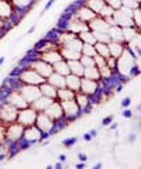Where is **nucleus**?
<instances>
[{"label":"nucleus","instance_id":"1","mask_svg":"<svg viewBox=\"0 0 141 169\" xmlns=\"http://www.w3.org/2000/svg\"><path fill=\"white\" fill-rule=\"evenodd\" d=\"M134 65H138V59L134 56L131 49L126 45L124 51L121 52V55L117 58V63H116V74L119 76L120 82H127L130 77V70Z\"/></svg>","mask_w":141,"mask_h":169},{"label":"nucleus","instance_id":"2","mask_svg":"<svg viewBox=\"0 0 141 169\" xmlns=\"http://www.w3.org/2000/svg\"><path fill=\"white\" fill-rule=\"evenodd\" d=\"M41 135H42V132L40 131V128H38L35 124L28 125V127H24L23 138L19 142L20 149H27V148L31 147V145H34V144L41 142Z\"/></svg>","mask_w":141,"mask_h":169},{"label":"nucleus","instance_id":"3","mask_svg":"<svg viewBox=\"0 0 141 169\" xmlns=\"http://www.w3.org/2000/svg\"><path fill=\"white\" fill-rule=\"evenodd\" d=\"M17 79H19L20 83H24V84H35V86H40L42 82H45L47 79L42 77L41 75H38L37 72L28 66L26 68H20L19 74H17Z\"/></svg>","mask_w":141,"mask_h":169},{"label":"nucleus","instance_id":"4","mask_svg":"<svg viewBox=\"0 0 141 169\" xmlns=\"http://www.w3.org/2000/svg\"><path fill=\"white\" fill-rule=\"evenodd\" d=\"M131 16H133V10L121 6L120 9L114 10V13H113V20H114L116 26L121 27V28H124V27H134Z\"/></svg>","mask_w":141,"mask_h":169},{"label":"nucleus","instance_id":"5","mask_svg":"<svg viewBox=\"0 0 141 169\" xmlns=\"http://www.w3.org/2000/svg\"><path fill=\"white\" fill-rule=\"evenodd\" d=\"M35 125L40 128L41 132H45V134H49V135H52L54 132L58 131V128H56V123L54 121L52 118H49L44 111H41V113L37 114Z\"/></svg>","mask_w":141,"mask_h":169},{"label":"nucleus","instance_id":"6","mask_svg":"<svg viewBox=\"0 0 141 169\" xmlns=\"http://www.w3.org/2000/svg\"><path fill=\"white\" fill-rule=\"evenodd\" d=\"M23 132H24V127L20 123L14 121L6 125V142L9 144H16L20 142L23 138Z\"/></svg>","mask_w":141,"mask_h":169},{"label":"nucleus","instance_id":"7","mask_svg":"<svg viewBox=\"0 0 141 169\" xmlns=\"http://www.w3.org/2000/svg\"><path fill=\"white\" fill-rule=\"evenodd\" d=\"M37 114H38V111H35L31 106H27V107H24V109H20L19 110V113H17V120H16V121L20 123L23 127H28V125L35 124Z\"/></svg>","mask_w":141,"mask_h":169},{"label":"nucleus","instance_id":"8","mask_svg":"<svg viewBox=\"0 0 141 169\" xmlns=\"http://www.w3.org/2000/svg\"><path fill=\"white\" fill-rule=\"evenodd\" d=\"M17 113H19V110L14 106L9 104L7 102L0 103V123H3L4 125L14 123L17 120Z\"/></svg>","mask_w":141,"mask_h":169},{"label":"nucleus","instance_id":"9","mask_svg":"<svg viewBox=\"0 0 141 169\" xmlns=\"http://www.w3.org/2000/svg\"><path fill=\"white\" fill-rule=\"evenodd\" d=\"M61 107H62V111H63V117L67 118L68 121H74L75 118H78L81 116V109L79 106L76 104L75 99H70V100H63V102H60Z\"/></svg>","mask_w":141,"mask_h":169},{"label":"nucleus","instance_id":"10","mask_svg":"<svg viewBox=\"0 0 141 169\" xmlns=\"http://www.w3.org/2000/svg\"><path fill=\"white\" fill-rule=\"evenodd\" d=\"M28 68H31V69H34L35 72H37L38 75H41L42 77H47L49 76V75L54 72V69H52V65H49V63H47L45 61H42V59L37 58V56H34L33 59H31L30 62H28Z\"/></svg>","mask_w":141,"mask_h":169},{"label":"nucleus","instance_id":"11","mask_svg":"<svg viewBox=\"0 0 141 169\" xmlns=\"http://www.w3.org/2000/svg\"><path fill=\"white\" fill-rule=\"evenodd\" d=\"M21 96L26 99V102L28 104H31L34 100H37L38 97L41 96V92H40V88L35 86V84H24V83H20L19 88H17Z\"/></svg>","mask_w":141,"mask_h":169},{"label":"nucleus","instance_id":"12","mask_svg":"<svg viewBox=\"0 0 141 169\" xmlns=\"http://www.w3.org/2000/svg\"><path fill=\"white\" fill-rule=\"evenodd\" d=\"M4 102H7L9 104H11V106H14L17 110H20V109H24V107L30 106V104L26 102V99L21 96V93L17 90V89H10L9 90V93L6 95V97H4Z\"/></svg>","mask_w":141,"mask_h":169},{"label":"nucleus","instance_id":"13","mask_svg":"<svg viewBox=\"0 0 141 169\" xmlns=\"http://www.w3.org/2000/svg\"><path fill=\"white\" fill-rule=\"evenodd\" d=\"M100 89V83L99 81H92V79H86V77H81V90L82 93L90 96L92 97L93 95H96Z\"/></svg>","mask_w":141,"mask_h":169},{"label":"nucleus","instance_id":"14","mask_svg":"<svg viewBox=\"0 0 141 169\" xmlns=\"http://www.w3.org/2000/svg\"><path fill=\"white\" fill-rule=\"evenodd\" d=\"M74 14H75L76 19H79L81 21H83V23H89L92 19L96 17V14H95L89 7H86L85 4H82L81 0L78 2V6H76V9H75Z\"/></svg>","mask_w":141,"mask_h":169},{"label":"nucleus","instance_id":"15","mask_svg":"<svg viewBox=\"0 0 141 169\" xmlns=\"http://www.w3.org/2000/svg\"><path fill=\"white\" fill-rule=\"evenodd\" d=\"M44 113L47 114L49 118H52L54 121H60L61 118H63L62 107H61V103L58 100H54V102L44 110Z\"/></svg>","mask_w":141,"mask_h":169},{"label":"nucleus","instance_id":"16","mask_svg":"<svg viewBox=\"0 0 141 169\" xmlns=\"http://www.w3.org/2000/svg\"><path fill=\"white\" fill-rule=\"evenodd\" d=\"M37 58L45 61V62L49 63V65H54L55 62L63 59L58 48H55V49H49V51H44V52H37Z\"/></svg>","mask_w":141,"mask_h":169},{"label":"nucleus","instance_id":"17","mask_svg":"<svg viewBox=\"0 0 141 169\" xmlns=\"http://www.w3.org/2000/svg\"><path fill=\"white\" fill-rule=\"evenodd\" d=\"M75 102H76V104H78L79 109H81V114H86L90 110V106L93 104L90 96L82 93L81 90L75 93Z\"/></svg>","mask_w":141,"mask_h":169},{"label":"nucleus","instance_id":"18","mask_svg":"<svg viewBox=\"0 0 141 169\" xmlns=\"http://www.w3.org/2000/svg\"><path fill=\"white\" fill-rule=\"evenodd\" d=\"M16 14V9L11 0H0V20H10Z\"/></svg>","mask_w":141,"mask_h":169},{"label":"nucleus","instance_id":"19","mask_svg":"<svg viewBox=\"0 0 141 169\" xmlns=\"http://www.w3.org/2000/svg\"><path fill=\"white\" fill-rule=\"evenodd\" d=\"M88 27H89L90 31L93 33H106L109 30V24L106 23V20L100 16H96L95 19H92L89 23H88Z\"/></svg>","mask_w":141,"mask_h":169},{"label":"nucleus","instance_id":"20","mask_svg":"<svg viewBox=\"0 0 141 169\" xmlns=\"http://www.w3.org/2000/svg\"><path fill=\"white\" fill-rule=\"evenodd\" d=\"M11 3H13V6L16 9V14L19 16V17H21L33 6L34 0H11Z\"/></svg>","mask_w":141,"mask_h":169},{"label":"nucleus","instance_id":"21","mask_svg":"<svg viewBox=\"0 0 141 169\" xmlns=\"http://www.w3.org/2000/svg\"><path fill=\"white\" fill-rule=\"evenodd\" d=\"M40 88V92H41V96H45V97H49V99H54L56 100V92H58V89L54 88L51 83L45 81L38 86Z\"/></svg>","mask_w":141,"mask_h":169},{"label":"nucleus","instance_id":"22","mask_svg":"<svg viewBox=\"0 0 141 169\" xmlns=\"http://www.w3.org/2000/svg\"><path fill=\"white\" fill-rule=\"evenodd\" d=\"M52 102H54V99H49V97H45V96H40L37 100H34L30 106L33 107L35 111L41 113V111H44L45 109H47V107L52 103Z\"/></svg>","mask_w":141,"mask_h":169},{"label":"nucleus","instance_id":"23","mask_svg":"<svg viewBox=\"0 0 141 169\" xmlns=\"http://www.w3.org/2000/svg\"><path fill=\"white\" fill-rule=\"evenodd\" d=\"M65 88L70 89L74 92H79V89H81V77L74 74H68L65 76Z\"/></svg>","mask_w":141,"mask_h":169},{"label":"nucleus","instance_id":"24","mask_svg":"<svg viewBox=\"0 0 141 169\" xmlns=\"http://www.w3.org/2000/svg\"><path fill=\"white\" fill-rule=\"evenodd\" d=\"M123 30V40H124V44H130L133 42L136 38L140 35V30L136 28V27H124Z\"/></svg>","mask_w":141,"mask_h":169},{"label":"nucleus","instance_id":"25","mask_svg":"<svg viewBox=\"0 0 141 169\" xmlns=\"http://www.w3.org/2000/svg\"><path fill=\"white\" fill-rule=\"evenodd\" d=\"M107 34H109V37H110V41H113V42H121V44H124L121 27H119V26H110V27H109V30H107Z\"/></svg>","mask_w":141,"mask_h":169},{"label":"nucleus","instance_id":"26","mask_svg":"<svg viewBox=\"0 0 141 169\" xmlns=\"http://www.w3.org/2000/svg\"><path fill=\"white\" fill-rule=\"evenodd\" d=\"M47 82H48V83H51L52 86H54V88H56V89L65 88V76H62V75H60V74H56V72H52V74L47 77Z\"/></svg>","mask_w":141,"mask_h":169},{"label":"nucleus","instance_id":"27","mask_svg":"<svg viewBox=\"0 0 141 169\" xmlns=\"http://www.w3.org/2000/svg\"><path fill=\"white\" fill-rule=\"evenodd\" d=\"M107 45H109L110 56H113V58H116V59L121 55V52L124 51V48H126V44H121V42H113V41H110Z\"/></svg>","mask_w":141,"mask_h":169},{"label":"nucleus","instance_id":"28","mask_svg":"<svg viewBox=\"0 0 141 169\" xmlns=\"http://www.w3.org/2000/svg\"><path fill=\"white\" fill-rule=\"evenodd\" d=\"M52 69H54V72L62 75V76H67L68 74H70V72H69V65H68V61H65V59H61V61L55 62L54 65H52Z\"/></svg>","mask_w":141,"mask_h":169},{"label":"nucleus","instance_id":"29","mask_svg":"<svg viewBox=\"0 0 141 169\" xmlns=\"http://www.w3.org/2000/svg\"><path fill=\"white\" fill-rule=\"evenodd\" d=\"M68 65H69V72L70 74L76 75V76L82 77L83 76V66H82L81 61L79 59H72V61H68Z\"/></svg>","mask_w":141,"mask_h":169},{"label":"nucleus","instance_id":"30","mask_svg":"<svg viewBox=\"0 0 141 169\" xmlns=\"http://www.w3.org/2000/svg\"><path fill=\"white\" fill-rule=\"evenodd\" d=\"M75 93L74 90H70L68 88H62V89H58L56 92V100L58 102H63V100H70V99H75Z\"/></svg>","mask_w":141,"mask_h":169},{"label":"nucleus","instance_id":"31","mask_svg":"<svg viewBox=\"0 0 141 169\" xmlns=\"http://www.w3.org/2000/svg\"><path fill=\"white\" fill-rule=\"evenodd\" d=\"M82 77L92 79V81H100V72H99V68H96V66L85 68V69H83V76Z\"/></svg>","mask_w":141,"mask_h":169},{"label":"nucleus","instance_id":"32","mask_svg":"<svg viewBox=\"0 0 141 169\" xmlns=\"http://www.w3.org/2000/svg\"><path fill=\"white\" fill-rule=\"evenodd\" d=\"M79 40L82 42H85V44H95L96 42V37H95V33L90 31V30H86V31H82L81 34H78Z\"/></svg>","mask_w":141,"mask_h":169},{"label":"nucleus","instance_id":"33","mask_svg":"<svg viewBox=\"0 0 141 169\" xmlns=\"http://www.w3.org/2000/svg\"><path fill=\"white\" fill-rule=\"evenodd\" d=\"M95 49H96V54L97 55L103 56V58H109L110 56V52H109V45L104 44V42H95Z\"/></svg>","mask_w":141,"mask_h":169},{"label":"nucleus","instance_id":"34","mask_svg":"<svg viewBox=\"0 0 141 169\" xmlns=\"http://www.w3.org/2000/svg\"><path fill=\"white\" fill-rule=\"evenodd\" d=\"M81 54L85 56H95L96 55V49H95V45L92 44H82V48H81Z\"/></svg>","mask_w":141,"mask_h":169},{"label":"nucleus","instance_id":"35","mask_svg":"<svg viewBox=\"0 0 141 169\" xmlns=\"http://www.w3.org/2000/svg\"><path fill=\"white\" fill-rule=\"evenodd\" d=\"M99 72H100V79L102 81H106V79H110L111 76H114L116 72L113 69H110L107 65L102 66V68H99Z\"/></svg>","mask_w":141,"mask_h":169},{"label":"nucleus","instance_id":"36","mask_svg":"<svg viewBox=\"0 0 141 169\" xmlns=\"http://www.w3.org/2000/svg\"><path fill=\"white\" fill-rule=\"evenodd\" d=\"M140 17H141V11H140V7H136L133 9V16H131V19H133V23H134V27L140 30Z\"/></svg>","mask_w":141,"mask_h":169},{"label":"nucleus","instance_id":"37","mask_svg":"<svg viewBox=\"0 0 141 169\" xmlns=\"http://www.w3.org/2000/svg\"><path fill=\"white\" fill-rule=\"evenodd\" d=\"M79 61H81V63H82V66H83V68H90V66H95V59H93V56L82 55L81 58H79Z\"/></svg>","mask_w":141,"mask_h":169},{"label":"nucleus","instance_id":"38","mask_svg":"<svg viewBox=\"0 0 141 169\" xmlns=\"http://www.w3.org/2000/svg\"><path fill=\"white\" fill-rule=\"evenodd\" d=\"M113 13H114V9H111L110 6L104 4L103 9H102L100 11H99V14H97V16H100V17L106 19V17H111V16H113Z\"/></svg>","mask_w":141,"mask_h":169},{"label":"nucleus","instance_id":"39","mask_svg":"<svg viewBox=\"0 0 141 169\" xmlns=\"http://www.w3.org/2000/svg\"><path fill=\"white\" fill-rule=\"evenodd\" d=\"M95 37H96L97 42H104V44H109V42H110V37H109L107 31H106V33H95Z\"/></svg>","mask_w":141,"mask_h":169},{"label":"nucleus","instance_id":"40","mask_svg":"<svg viewBox=\"0 0 141 169\" xmlns=\"http://www.w3.org/2000/svg\"><path fill=\"white\" fill-rule=\"evenodd\" d=\"M121 6L133 10L136 7H140V2H137V0H121Z\"/></svg>","mask_w":141,"mask_h":169},{"label":"nucleus","instance_id":"41","mask_svg":"<svg viewBox=\"0 0 141 169\" xmlns=\"http://www.w3.org/2000/svg\"><path fill=\"white\" fill-rule=\"evenodd\" d=\"M76 142H78V137H68L62 141V145L65 148H72Z\"/></svg>","mask_w":141,"mask_h":169},{"label":"nucleus","instance_id":"42","mask_svg":"<svg viewBox=\"0 0 141 169\" xmlns=\"http://www.w3.org/2000/svg\"><path fill=\"white\" fill-rule=\"evenodd\" d=\"M93 59H95V66H96V68H102V66L106 65V58L97 55V54L93 56Z\"/></svg>","mask_w":141,"mask_h":169},{"label":"nucleus","instance_id":"43","mask_svg":"<svg viewBox=\"0 0 141 169\" xmlns=\"http://www.w3.org/2000/svg\"><path fill=\"white\" fill-rule=\"evenodd\" d=\"M104 2H106L107 6H110V7L114 9V10L121 7V0H104Z\"/></svg>","mask_w":141,"mask_h":169},{"label":"nucleus","instance_id":"44","mask_svg":"<svg viewBox=\"0 0 141 169\" xmlns=\"http://www.w3.org/2000/svg\"><path fill=\"white\" fill-rule=\"evenodd\" d=\"M116 63H117V59L113 58V56H109V58H106V65L110 68V69H113L116 72Z\"/></svg>","mask_w":141,"mask_h":169},{"label":"nucleus","instance_id":"45","mask_svg":"<svg viewBox=\"0 0 141 169\" xmlns=\"http://www.w3.org/2000/svg\"><path fill=\"white\" fill-rule=\"evenodd\" d=\"M131 103H133V99H131L130 96H127V97L121 99V102H120V106H121V109H126V107H130Z\"/></svg>","mask_w":141,"mask_h":169},{"label":"nucleus","instance_id":"46","mask_svg":"<svg viewBox=\"0 0 141 169\" xmlns=\"http://www.w3.org/2000/svg\"><path fill=\"white\" fill-rule=\"evenodd\" d=\"M6 142V125L0 123V144Z\"/></svg>","mask_w":141,"mask_h":169},{"label":"nucleus","instance_id":"47","mask_svg":"<svg viewBox=\"0 0 141 169\" xmlns=\"http://www.w3.org/2000/svg\"><path fill=\"white\" fill-rule=\"evenodd\" d=\"M121 116H123V117H124V118H133L134 113H133V110H131L130 107H126V109H124V110H123Z\"/></svg>","mask_w":141,"mask_h":169},{"label":"nucleus","instance_id":"48","mask_svg":"<svg viewBox=\"0 0 141 169\" xmlns=\"http://www.w3.org/2000/svg\"><path fill=\"white\" fill-rule=\"evenodd\" d=\"M113 114H109V116H106V117L103 118V120H102V125H103V127H107L109 124H110L111 121H113Z\"/></svg>","mask_w":141,"mask_h":169},{"label":"nucleus","instance_id":"49","mask_svg":"<svg viewBox=\"0 0 141 169\" xmlns=\"http://www.w3.org/2000/svg\"><path fill=\"white\" fill-rule=\"evenodd\" d=\"M78 159L81 162H88L89 161V156H88L85 152H78Z\"/></svg>","mask_w":141,"mask_h":169},{"label":"nucleus","instance_id":"50","mask_svg":"<svg viewBox=\"0 0 141 169\" xmlns=\"http://www.w3.org/2000/svg\"><path fill=\"white\" fill-rule=\"evenodd\" d=\"M55 2H56V0H48V2H47V4L44 6V10H42V14H44L45 11H48L49 9H51L52 6H54V3H55Z\"/></svg>","mask_w":141,"mask_h":169},{"label":"nucleus","instance_id":"51","mask_svg":"<svg viewBox=\"0 0 141 169\" xmlns=\"http://www.w3.org/2000/svg\"><path fill=\"white\" fill-rule=\"evenodd\" d=\"M109 127V131H116V130L119 128V123H114V121H111L110 124L107 125Z\"/></svg>","mask_w":141,"mask_h":169},{"label":"nucleus","instance_id":"52","mask_svg":"<svg viewBox=\"0 0 141 169\" xmlns=\"http://www.w3.org/2000/svg\"><path fill=\"white\" fill-rule=\"evenodd\" d=\"M82 140L85 141V142H90V141H92L93 138H92V135L89 134V131H88V132H85V134L82 135Z\"/></svg>","mask_w":141,"mask_h":169},{"label":"nucleus","instance_id":"53","mask_svg":"<svg viewBox=\"0 0 141 169\" xmlns=\"http://www.w3.org/2000/svg\"><path fill=\"white\" fill-rule=\"evenodd\" d=\"M4 33H6V30H4V21L0 20V37H3Z\"/></svg>","mask_w":141,"mask_h":169},{"label":"nucleus","instance_id":"54","mask_svg":"<svg viewBox=\"0 0 141 169\" xmlns=\"http://www.w3.org/2000/svg\"><path fill=\"white\" fill-rule=\"evenodd\" d=\"M67 158H68V156H67L65 154H61L60 156H58V161L62 162V164H65V162H67Z\"/></svg>","mask_w":141,"mask_h":169},{"label":"nucleus","instance_id":"55","mask_svg":"<svg viewBox=\"0 0 141 169\" xmlns=\"http://www.w3.org/2000/svg\"><path fill=\"white\" fill-rule=\"evenodd\" d=\"M89 134L92 135V138H95V137H97V135H99V131H97L96 128H92V130L89 131Z\"/></svg>","mask_w":141,"mask_h":169},{"label":"nucleus","instance_id":"56","mask_svg":"<svg viewBox=\"0 0 141 169\" xmlns=\"http://www.w3.org/2000/svg\"><path fill=\"white\" fill-rule=\"evenodd\" d=\"M136 138H137V137H136V134H134V132H130V134H128V142H134V141H136Z\"/></svg>","mask_w":141,"mask_h":169},{"label":"nucleus","instance_id":"57","mask_svg":"<svg viewBox=\"0 0 141 169\" xmlns=\"http://www.w3.org/2000/svg\"><path fill=\"white\" fill-rule=\"evenodd\" d=\"M75 166H76V169H83V168L86 166V162H81V161H79Z\"/></svg>","mask_w":141,"mask_h":169},{"label":"nucleus","instance_id":"58","mask_svg":"<svg viewBox=\"0 0 141 169\" xmlns=\"http://www.w3.org/2000/svg\"><path fill=\"white\" fill-rule=\"evenodd\" d=\"M63 166H65V165H63L62 162H60V161H58V162L55 164V168H56V169H62Z\"/></svg>","mask_w":141,"mask_h":169},{"label":"nucleus","instance_id":"59","mask_svg":"<svg viewBox=\"0 0 141 169\" xmlns=\"http://www.w3.org/2000/svg\"><path fill=\"white\" fill-rule=\"evenodd\" d=\"M102 166H103V164H102V162H97V164H95V165H93V169H100Z\"/></svg>","mask_w":141,"mask_h":169},{"label":"nucleus","instance_id":"60","mask_svg":"<svg viewBox=\"0 0 141 169\" xmlns=\"http://www.w3.org/2000/svg\"><path fill=\"white\" fill-rule=\"evenodd\" d=\"M4 61H6V58H4V56H0V66L4 63Z\"/></svg>","mask_w":141,"mask_h":169},{"label":"nucleus","instance_id":"61","mask_svg":"<svg viewBox=\"0 0 141 169\" xmlns=\"http://www.w3.org/2000/svg\"><path fill=\"white\" fill-rule=\"evenodd\" d=\"M34 30H35V26H33L30 30H28V34H33V33H34Z\"/></svg>","mask_w":141,"mask_h":169}]
</instances>
